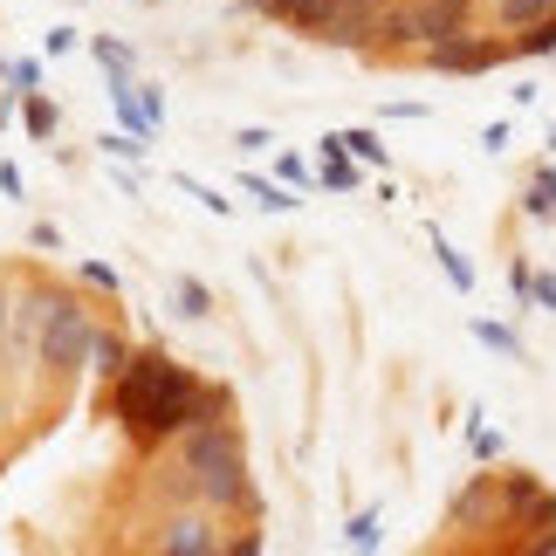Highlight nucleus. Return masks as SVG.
Here are the masks:
<instances>
[{"instance_id": "7ed1b4c3", "label": "nucleus", "mask_w": 556, "mask_h": 556, "mask_svg": "<svg viewBox=\"0 0 556 556\" xmlns=\"http://www.w3.org/2000/svg\"><path fill=\"white\" fill-rule=\"evenodd\" d=\"M90 309L76 303V295H49V309H41V330H35V365L70 378L83 371V357H90Z\"/></svg>"}, {"instance_id": "0eeeda50", "label": "nucleus", "mask_w": 556, "mask_h": 556, "mask_svg": "<svg viewBox=\"0 0 556 556\" xmlns=\"http://www.w3.org/2000/svg\"><path fill=\"white\" fill-rule=\"evenodd\" d=\"M467 522H502V475H481L475 488L454 495V529H467Z\"/></svg>"}, {"instance_id": "c756f323", "label": "nucleus", "mask_w": 556, "mask_h": 556, "mask_svg": "<svg viewBox=\"0 0 556 556\" xmlns=\"http://www.w3.org/2000/svg\"><path fill=\"white\" fill-rule=\"evenodd\" d=\"M282 186H309V165L303 159H282Z\"/></svg>"}, {"instance_id": "c85d7f7f", "label": "nucleus", "mask_w": 556, "mask_h": 556, "mask_svg": "<svg viewBox=\"0 0 556 556\" xmlns=\"http://www.w3.org/2000/svg\"><path fill=\"white\" fill-rule=\"evenodd\" d=\"M76 49V28H49V55H70Z\"/></svg>"}, {"instance_id": "a878e982", "label": "nucleus", "mask_w": 556, "mask_h": 556, "mask_svg": "<svg viewBox=\"0 0 556 556\" xmlns=\"http://www.w3.org/2000/svg\"><path fill=\"white\" fill-rule=\"evenodd\" d=\"M475 337H481V344H495V351H516V337H508L502 324H475Z\"/></svg>"}, {"instance_id": "9d476101", "label": "nucleus", "mask_w": 556, "mask_h": 556, "mask_svg": "<svg viewBox=\"0 0 556 556\" xmlns=\"http://www.w3.org/2000/svg\"><path fill=\"white\" fill-rule=\"evenodd\" d=\"M268 14H282L289 28H303V35H324V28H330V14H337V0H275Z\"/></svg>"}, {"instance_id": "2eb2a0df", "label": "nucleus", "mask_w": 556, "mask_h": 556, "mask_svg": "<svg viewBox=\"0 0 556 556\" xmlns=\"http://www.w3.org/2000/svg\"><path fill=\"white\" fill-rule=\"evenodd\" d=\"M21 124H28V138H55V103L41 97V90H28V103H21Z\"/></svg>"}, {"instance_id": "39448f33", "label": "nucleus", "mask_w": 556, "mask_h": 556, "mask_svg": "<svg viewBox=\"0 0 556 556\" xmlns=\"http://www.w3.org/2000/svg\"><path fill=\"white\" fill-rule=\"evenodd\" d=\"M467 8H475V0H419V8H413V41L433 49V41L467 35Z\"/></svg>"}, {"instance_id": "a211bd4d", "label": "nucleus", "mask_w": 556, "mask_h": 556, "mask_svg": "<svg viewBox=\"0 0 556 556\" xmlns=\"http://www.w3.org/2000/svg\"><path fill=\"white\" fill-rule=\"evenodd\" d=\"M330 144H337V152H351V159H365V165H384V144L371 131H337Z\"/></svg>"}, {"instance_id": "412c9836", "label": "nucleus", "mask_w": 556, "mask_h": 556, "mask_svg": "<svg viewBox=\"0 0 556 556\" xmlns=\"http://www.w3.org/2000/svg\"><path fill=\"white\" fill-rule=\"evenodd\" d=\"M433 254H440V268H446V282H454V289H475V275H467V262H460V254L440 241V233H433Z\"/></svg>"}, {"instance_id": "f3484780", "label": "nucleus", "mask_w": 556, "mask_h": 556, "mask_svg": "<svg viewBox=\"0 0 556 556\" xmlns=\"http://www.w3.org/2000/svg\"><path fill=\"white\" fill-rule=\"evenodd\" d=\"M241 192H248L254 206H268V213H289V206H295V200H289V186H275V179H254V173L241 179Z\"/></svg>"}, {"instance_id": "20e7f679", "label": "nucleus", "mask_w": 556, "mask_h": 556, "mask_svg": "<svg viewBox=\"0 0 556 556\" xmlns=\"http://www.w3.org/2000/svg\"><path fill=\"white\" fill-rule=\"evenodd\" d=\"M502 55H508L502 41L454 35V41H433V49H426V70H440V76H481V70H495Z\"/></svg>"}, {"instance_id": "393cba45", "label": "nucleus", "mask_w": 556, "mask_h": 556, "mask_svg": "<svg viewBox=\"0 0 556 556\" xmlns=\"http://www.w3.org/2000/svg\"><path fill=\"white\" fill-rule=\"evenodd\" d=\"M83 282H90V289H117V268L111 262H83Z\"/></svg>"}, {"instance_id": "f03ea898", "label": "nucleus", "mask_w": 556, "mask_h": 556, "mask_svg": "<svg viewBox=\"0 0 556 556\" xmlns=\"http://www.w3.org/2000/svg\"><path fill=\"white\" fill-rule=\"evenodd\" d=\"M179 467L192 481V495L206 508H248V460H241V433H233V419H200L179 433Z\"/></svg>"}, {"instance_id": "9b49d317", "label": "nucleus", "mask_w": 556, "mask_h": 556, "mask_svg": "<svg viewBox=\"0 0 556 556\" xmlns=\"http://www.w3.org/2000/svg\"><path fill=\"white\" fill-rule=\"evenodd\" d=\"M522 508H549V502H543V488H536V481H522V475H502V522H516Z\"/></svg>"}, {"instance_id": "7c9ffc66", "label": "nucleus", "mask_w": 556, "mask_h": 556, "mask_svg": "<svg viewBox=\"0 0 556 556\" xmlns=\"http://www.w3.org/2000/svg\"><path fill=\"white\" fill-rule=\"evenodd\" d=\"M248 8H275V0H248Z\"/></svg>"}, {"instance_id": "423d86ee", "label": "nucleus", "mask_w": 556, "mask_h": 556, "mask_svg": "<svg viewBox=\"0 0 556 556\" xmlns=\"http://www.w3.org/2000/svg\"><path fill=\"white\" fill-rule=\"evenodd\" d=\"M378 14H384V0H337V14H330V28L316 35V41H371V28H378Z\"/></svg>"}, {"instance_id": "bb28decb", "label": "nucleus", "mask_w": 556, "mask_h": 556, "mask_svg": "<svg viewBox=\"0 0 556 556\" xmlns=\"http://www.w3.org/2000/svg\"><path fill=\"white\" fill-rule=\"evenodd\" d=\"M529 295H536L543 309H556V275H529Z\"/></svg>"}, {"instance_id": "ddd939ff", "label": "nucleus", "mask_w": 556, "mask_h": 556, "mask_svg": "<svg viewBox=\"0 0 556 556\" xmlns=\"http://www.w3.org/2000/svg\"><path fill=\"white\" fill-rule=\"evenodd\" d=\"M522 206L536 213V220H556V165H543V173L529 179V192H522Z\"/></svg>"}, {"instance_id": "4be33fe9", "label": "nucleus", "mask_w": 556, "mask_h": 556, "mask_svg": "<svg viewBox=\"0 0 556 556\" xmlns=\"http://www.w3.org/2000/svg\"><path fill=\"white\" fill-rule=\"evenodd\" d=\"M90 49H97L103 70H111V83H117V76H131V49H117V41H90Z\"/></svg>"}, {"instance_id": "dca6fc26", "label": "nucleus", "mask_w": 556, "mask_h": 556, "mask_svg": "<svg viewBox=\"0 0 556 556\" xmlns=\"http://www.w3.org/2000/svg\"><path fill=\"white\" fill-rule=\"evenodd\" d=\"M173 309L186 316V324H200V316L213 309V295H206V282H192V275H179V289H173Z\"/></svg>"}, {"instance_id": "4468645a", "label": "nucleus", "mask_w": 556, "mask_h": 556, "mask_svg": "<svg viewBox=\"0 0 556 556\" xmlns=\"http://www.w3.org/2000/svg\"><path fill=\"white\" fill-rule=\"evenodd\" d=\"M316 179H324L330 192H357V173H351V152H337V144L324 138V173H316Z\"/></svg>"}, {"instance_id": "b1692460", "label": "nucleus", "mask_w": 556, "mask_h": 556, "mask_svg": "<svg viewBox=\"0 0 556 556\" xmlns=\"http://www.w3.org/2000/svg\"><path fill=\"white\" fill-rule=\"evenodd\" d=\"M378 41H413V14H378Z\"/></svg>"}, {"instance_id": "cd10ccee", "label": "nucleus", "mask_w": 556, "mask_h": 556, "mask_svg": "<svg viewBox=\"0 0 556 556\" xmlns=\"http://www.w3.org/2000/svg\"><path fill=\"white\" fill-rule=\"evenodd\" d=\"M0 192H8V200H21V192H28V186H21V173H14L8 159H0Z\"/></svg>"}, {"instance_id": "1a4fd4ad", "label": "nucleus", "mask_w": 556, "mask_h": 556, "mask_svg": "<svg viewBox=\"0 0 556 556\" xmlns=\"http://www.w3.org/2000/svg\"><path fill=\"white\" fill-rule=\"evenodd\" d=\"M124 357H131V344H124L117 330H103V324H97V330H90V357H83V365H90L97 378H117V371H124Z\"/></svg>"}, {"instance_id": "6ab92c4d", "label": "nucleus", "mask_w": 556, "mask_h": 556, "mask_svg": "<svg viewBox=\"0 0 556 556\" xmlns=\"http://www.w3.org/2000/svg\"><path fill=\"white\" fill-rule=\"evenodd\" d=\"M522 55H556V14H543L536 28H522Z\"/></svg>"}, {"instance_id": "f8f14e48", "label": "nucleus", "mask_w": 556, "mask_h": 556, "mask_svg": "<svg viewBox=\"0 0 556 556\" xmlns=\"http://www.w3.org/2000/svg\"><path fill=\"white\" fill-rule=\"evenodd\" d=\"M495 14H502V28H508V35H522V28H536L543 14H556V0H502Z\"/></svg>"}, {"instance_id": "6e6552de", "label": "nucleus", "mask_w": 556, "mask_h": 556, "mask_svg": "<svg viewBox=\"0 0 556 556\" xmlns=\"http://www.w3.org/2000/svg\"><path fill=\"white\" fill-rule=\"evenodd\" d=\"M159 549H173V556H206V549H220V536H213L206 516H179V522L159 536Z\"/></svg>"}, {"instance_id": "5701e85b", "label": "nucleus", "mask_w": 556, "mask_h": 556, "mask_svg": "<svg viewBox=\"0 0 556 556\" xmlns=\"http://www.w3.org/2000/svg\"><path fill=\"white\" fill-rule=\"evenodd\" d=\"M8 83H14L21 97H28V90H41V62H35V55H21V62H8Z\"/></svg>"}, {"instance_id": "aec40b11", "label": "nucleus", "mask_w": 556, "mask_h": 556, "mask_svg": "<svg viewBox=\"0 0 556 556\" xmlns=\"http://www.w3.org/2000/svg\"><path fill=\"white\" fill-rule=\"evenodd\" d=\"M344 543H351V549H378V508H365V516H351Z\"/></svg>"}, {"instance_id": "f257e3e1", "label": "nucleus", "mask_w": 556, "mask_h": 556, "mask_svg": "<svg viewBox=\"0 0 556 556\" xmlns=\"http://www.w3.org/2000/svg\"><path fill=\"white\" fill-rule=\"evenodd\" d=\"M111 384H117L111 392L117 419H124V433H131L138 446H165V440H179L186 426H200V419H227V405H233L227 384L192 378L165 351H131Z\"/></svg>"}]
</instances>
